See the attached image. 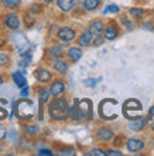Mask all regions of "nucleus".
Here are the masks:
<instances>
[{"label": "nucleus", "mask_w": 154, "mask_h": 156, "mask_svg": "<svg viewBox=\"0 0 154 156\" xmlns=\"http://www.w3.org/2000/svg\"><path fill=\"white\" fill-rule=\"evenodd\" d=\"M53 68L57 71L58 74H65V73L68 71L69 66H68V62L65 61L62 57H58V58H54V61H53Z\"/></svg>", "instance_id": "nucleus-8"}, {"label": "nucleus", "mask_w": 154, "mask_h": 156, "mask_svg": "<svg viewBox=\"0 0 154 156\" xmlns=\"http://www.w3.org/2000/svg\"><path fill=\"white\" fill-rule=\"evenodd\" d=\"M149 123V118H144V116H139V118L133 119V121H130L129 123V126L132 131H142L143 128H146V125Z\"/></svg>", "instance_id": "nucleus-9"}, {"label": "nucleus", "mask_w": 154, "mask_h": 156, "mask_svg": "<svg viewBox=\"0 0 154 156\" xmlns=\"http://www.w3.org/2000/svg\"><path fill=\"white\" fill-rule=\"evenodd\" d=\"M23 131H24V133H27V135L34 136V135H38L40 128L36 126V125H24V126H23Z\"/></svg>", "instance_id": "nucleus-20"}, {"label": "nucleus", "mask_w": 154, "mask_h": 156, "mask_svg": "<svg viewBox=\"0 0 154 156\" xmlns=\"http://www.w3.org/2000/svg\"><path fill=\"white\" fill-rule=\"evenodd\" d=\"M29 92H30V90H29V87L27 85H26L24 88H21V97H23V98L29 97Z\"/></svg>", "instance_id": "nucleus-32"}, {"label": "nucleus", "mask_w": 154, "mask_h": 156, "mask_svg": "<svg viewBox=\"0 0 154 156\" xmlns=\"http://www.w3.org/2000/svg\"><path fill=\"white\" fill-rule=\"evenodd\" d=\"M65 92V82L62 80H54L50 87V94L51 97H61Z\"/></svg>", "instance_id": "nucleus-6"}, {"label": "nucleus", "mask_w": 154, "mask_h": 156, "mask_svg": "<svg viewBox=\"0 0 154 156\" xmlns=\"http://www.w3.org/2000/svg\"><path fill=\"white\" fill-rule=\"evenodd\" d=\"M0 3L3 4L6 9H9V10H14V9H17L20 6L21 0H0Z\"/></svg>", "instance_id": "nucleus-18"}, {"label": "nucleus", "mask_w": 154, "mask_h": 156, "mask_svg": "<svg viewBox=\"0 0 154 156\" xmlns=\"http://www.w3.org/2000/svg\"><path fill=\"white\" fill-rule=\"evenodd\" d=\"M92 40H93V36L86 30V31H82L79 34V37L77 38V43L79 47H89L92 44Z\"/></svg>", "instance_id": "nucleus-12"}, {"label": "nucleus", "mask_w": 154, "mask_h": 156, "mask_svg": "<svg viewBox=\"0 0 154 156\" xmlns=\"http://www.w3.org/2000/svg\"><path fill=\"white\" fill-rule=\"evenodd\" d=\"M120 21L123 23V26H125L126 29H133V23H132L127 17H120Z\"/></svg>", "instance_id": "nucleus-27"}, {"label": "nucleus", "mask_w": 154, "mask_h": 156, "mask_svg": "<svg viewBox=\"0 0 154 156\" xmlns=\"http://www.w3.org/2000/svg\"><path fill=\"white\" fill-rule=\"evenodd\" d=\"M12 78H13V81H14V84H16L19 88H24V87L27 85V80H26L24 74H23L21 71H16V73H13Z\"/></svg>", "instance_id": "nucleus-15"}, {"label": "nucleus", "mask_w": 154, "mask_h": 156, "mask_svg": "<svg viewBox=\"0 0 154 156\" xmlns=\"http://www.w3.org/2000/svg\"><path fill=\"white\" fill-rule=\"evenodd\" d=\"M29 12H30V13H33V14L36 16V14H40V13L43 12V7H41V6H40L38 3H34V4L31 6V9H30Z\"/></svg>", "instance_id": "nucleus-24"}, {"label": "nucleus", "mask_w": 154, "mask_h": 156, "mask_svg": "<svg viewBox=\"0 0 154 156\" xmlns=\"http://www.w3.org/2000/svg\"><path fill=\"white\" fill-rule=\"evenodd\" d=\"M118 36H119V29L115 24L105 26V30H103V38L105 40L112 41L115 38H118Z\"/></svg>", "instance_id": "nucleus-11"}, {"label": "nucleus", "mask_w": 154, "mask_h": 156, "mask_svg": "<svg viewBox=\"0 0 154 156\" xmlns=\"http://www.w3.org/2000/svg\"><path fill=\"white\" fill-rule=\"evenodd\" d=\"M82 54H84V51L81 50L79 45H78V47H69V48L67 50V55H68L71 62H78L81 60Z\"/></svg>", "instance_id": "nucleus-10"}, {"label": "nucleus", "mask_w": 154, "mask_h": 156, "mask_svg": "<svg viewBox=\"0 0 154 156\" xmlns=\"http://www.w3.org/2000/svg\"><path fill=\"white\" fill-rule=\"evenodd\" d=\"M101 6V0H84L82 2V9L86 12H93Z\"/></svg>", "instance_id": "nucleus-16"}, {"label": "nucleus", "mask_w": 154, "mask_h": 156, "mask_svg": "<svg viewBox=\"0 0 154 156\" xmlns=\"http://www.w3.org/2000/svg\"><path fill=\"white\" fill-rule=\"evenodd\" d=\"M129 14L133 16L134 19H143L144 17V10L137 9V7H132V9H129Z\"/></svg>", "instance_id": "nucleus-22"}, {"label": "nucleus", "mask_w": 154, "mask_h": 156, "mask_svg": "<svg viewBox=\"0 0 154 156\" xmlns=\"http://www.w3.org/2000/svg\"><path fill=\"white\" fill-rule=\"evenodd\" d=\"M91 155H93V156H106V152L105 151H102V149H99V148H96L91 152Z\"/></svg>", "instance_id": "nucleus-28"}, {"label": "nucleus", "mask_w": 154, "mask_h": 156, "mask_svg": "<svg viewBox=\"0 0 154 156\" xmlns=\"http://www.w3.org/2000/svg\"><path fill=\"white\" fill-rule=\"evenodd\" d=\"M10 64V55L7 53H0V67L4 68Z\"/></svg>", "instance_id": "nucleus-23"}, {"label": "nucleus", "mask_w": 154, "mask_h": 156, "mask_svg": "<svg viewBox=\"0 0 154 156\" xmlns=\"http://www.w3.org/2000/svg\"><path fill=\"white\" fill-rule=\"evenodd\" d=\"M122 156V152L120 151H115V149H110V151H108L106 152V156Z\"/></svg>", "instance_id": "nucleus-30"}, {"label": "nucleus", "mask_w": 154, "mask_h": 156, "mask_svg": "<svg viewBox=\"0 0 154 156\" xmlns=\"http://www.w3.org/2000/svg\"><path fill=\"white\" fill-rule=\"evenodd\" d=\"M38 155H40V156H43V155L51 156V155H53V152H51L50 149H40V151H38Z\"/></svg>", "instance_id": "nucleus-31"}, {"label": "nucleus", "mask_w": 154, "mask_h": 156, "mask_svg": "<svg viewBox=\"0 0 154 156\" xmlns=\"http://www.w3.org/2000/svg\"><path fill=\"white\" fill-rule=\"evenodd\" d=\"M57 37L62 43H71V41L77 38V31L72 27H69V26H64L57 31Z\"/></svg>", "instance_id": "nucleus-2"}, {"label": "nucleus", "mask_w": 154, "mask_h": 156, "mask_svg": "<svg viewBox=\"0 0 154 156\" xmlns=\"http://www.w3.org/2000/svg\"><path fill=\"white\" fill-rule=\"evenodd\" d=\"M4 26H6L9 30H19V27H20V19H19V14L14 13V12L7 13L6 17H4Z\"/></svg>", "instance_id": "nucleus-3"}, {"label": "nucleus", "mask_w": 154, "mask_h": 156, "mask_svg": "<svg viewBox=\"0 0 154 156\" xmlns=\"http://www.w3.org/2000/svg\"><path fill=\"white\" fill-rule=\"evenodd\" d=\"M113 131L110 129V128H99L96 132V138L99 140H110V139H113Z\"/></svg>", "instance_id": "nucleus-13"}, {"label": "nucleus", "mask_w": 154, "mask_h": 156, "mask_svg": "<svg viewBox=\"0 0 154 156\" xmlns=\"http://www.w3.org/2000/svg\"><path fill=\"white\" fill-rule=\"evenodd\" d=\"M119 6H116V4H110V6H108V7L105 9V12L103 13H119Z\"/></svg>", "instance_id": "nucleus-26"}, {"label": "nucleus", "mask_w": 154, "mask_h": 156, "mask_svg": "<svg viewBox=\"0 0 154 156\" xmlns=\"http://www.w3.org/2000/svg\"><path fill=\"white\" fill-rule=\"evenodd\" d=\"M143 27H144L146 30H153V29H154L153 26H151V23H146V24L143 26Z\"/></svg>", "instance_id": "nucleus-33"}, {"label": "nucleus", "mask_w": 154, "mask_h": 156, "mask_svg": "<svg viewBox=\"0 0 154 156\" xmlns=\"http://www.w3.org/2000/svg\"><path fill=\"white\" fill-rule=\"evenodd\" d=\"M68 101L62 97H54L48 102V114L54 121H65L68 119Z\"/></svg>", "instance_id": "nucleus-1"}, {"label": "nucleus", "mask_w": 154, "mask_h": 156, "mask_svg": "<svg viewBox=\"0 0 154 156\" xmlns=\"http://www.w3.org/2000/svg\"><path fill=\"white\" fill-rule=\"evenodd\" d=\"M3 82H4V80H3V77H2V75H0V87L3 85Z\"/></svg>", "instance_id": "nucleus-36"}, {"label": "nucleus", "mask_w": 154, "mask_h": 156, "mask_svg": "<svg viewBox=\"0 0 154 156\" xmlns=\"http://www.w3.org/2000/svg\"><path fill=\"white\" fill-rule=\"evenodd\" d=\"M150 126H151V129H153V131H154V118L151 119V123H150Z\"/></svg>", "instance_id": "nucleus-35"}, {"label": "nucleus", "mask_w": 154, "mask_h": 156, "mask_svg": "<svg viewBox=\"0 0 154 156\" xmlns=\"http://www.w3.org/2000/svg\"><path fill=\"white\" fill-rule=\"evenodd\" d=\"M126 148L130 152H140L142 149H144V142L142 139H137V138H129L126 140Z\"/></svg>", "instance_id": "nucleus-7"}, {"label": "nucleus", "mask_w": 154, "mask_h": 156, "mask_svg": "<svg viewBox=\"0 0 154 156\" xmlns=\"http://www.w3.org/2000/svg\"><path fill=\"white\" fill-rule=\"evenodd\" d=\"M43 2H44V3H45V4H50V3H53L54 0H43Z\"/></svg>", "instance_id": "nucleus-34"}, {"label": "nucleus", "mask_w": 154, "mask_h": 156, "mask_svg": "<svg viewBox=\"0 0 154 156\" xmlns=\"http://www.w3.org/2000/svg\"><path fill=\"white\" fill-rule=\"evenodd\" d=\"M34 23H36V19H34V14L33 13H30V12H27L24 14V24H26V27H33L34 26Z\"/></svg>", "instance_id": "nucleus-21"}, {"label": "nucleus", "mask_w": 154, "mask_h": 156, "mask_svg": "<svg viewBox=\"0 0 154 156\" xmlns=\"http://www.w3.org/2000/svg\"><path fill=\"white\" fill-rule=\"evenodd\" d=\"M75 3H77L75 0H57L58 9H60V10H62V12H65V13L71 12V10L77 6Z\"/></svg>", "instance_id": "nucleus-14"}, {"label": "nucleus", "mask_w": 154, "mask_h": 156, "mask_svg": "<svg viewBox=\"0 0 154 156\" xmlns=\"http://www.w3.org/2000/svg\"><path fill=\"white\" fill-rule=\"evenodd\" d=\"M6 135H7V131H6V128L0 123V140H3L4 138H6Z\"/></svg>", "instance_id": "nucleus-29"}, {"label": "nucleus", "mask_w": 154, "mask_h": 156, "mask_svg": "<svg viewBox=\"0 0 154 156\" xmlns=\"http://www.w3.org/2000/svg\"><path fill=\"white\" fill-rule=\"evenodd\" d=\"M58 155H75V149L72 148H64V149H58Z\"/></svg>", "instance_id": "nucleus-25"}, {"label": "nucleus", "mask_w": 154, "mask_h": 156, "mask_svg": "<svg viewBox=\"0 0 154 156\" xmlns=\"http://www.w3.org/2000/svg\"><path fill=\"white\" fill-rule=\"evenodd\" d=\"M38 99H40V104H45L48 102L50 97H51V94H50V88H47V87H41V88H38Z\"/></svg>", "instance_id": "nucleus-17"}, {"label": "nucleus", "mask_w": 154, "mask_h": 156, "mask_svg": "<svg viewBox=\"0 0 154 156\" xmlns=\"http://www.w3.org/2000/svg\"><path fill=\"white\" fill-rule=\"evenodd\" d=\"M48 54H50V57L58 58V57H62L64 50H62L61 45H54V47H51V48L48 50Z\"/></svg>", "instance_id": "nucleus-19"}, {"label": "nucleus", "mask_w": 154, "mask_h": 156, "mask_svg": "<svg viewBox=\"0 0 154 156\" xmlns=\"http://www.w3.org/2000/svg\"><path fill=\"white\" fill-rule=\"evenodd\" d=\"M103 30H105V23L102 20H92L89 23V27H88V31L92 34L93 37H96V36H102L103 34Z\"/></svg>", "instance_id": "nucleus-4"}, {"label": "nucleus", "mask_w": 154, "mask_h": 156, "mask_svg": "<svg viewBox=\"0 0 154 156\" xmlns=\"http://www.w3.org/2000/svg\"><path fill=\"white\" fill-rule=\"evenodd\" d=\"M34 77L38 82L41 84H47V82H51L53 81V74L50 73L47 68H37L34 71Z\"/></svg>", "instance_id": "nucleus-5"}]
</instances>
